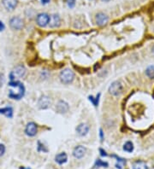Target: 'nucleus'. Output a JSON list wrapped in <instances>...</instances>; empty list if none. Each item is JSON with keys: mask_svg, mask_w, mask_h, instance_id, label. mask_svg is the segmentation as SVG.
<instances>
[{"mask_svg": "<svg viewBox=\"0 0 154 169\" xmlns=\"http://www.w3.org/2000/svg\"><path fill=\"white\" fill-rule=\"evenodd\" d=\"M24 85L18 81L11 80L9 83V97L12 99H21L24 96Z\"/></svg>", "mask_w": 154, "mask_h": 169, "instance_id": "nucleus-1", "label": "nucleus"}, {"mask_svg": "<svg viewBox=\"0 0 154 169\" xmlns=\"http://www.w3.org/2000/svg\"><path fill=\"white\" fill-rule=\"evenodd\" d=\"M60 80L62 81L63 84H70L75 79V74L74 72L70 68H66V69H63L60 73Z\"/></svg>", "mask_w": 154, "mask_h": 169, "instance_id": "nucleus-2", "label": "nucleus"}, {"mask_svg": "<svg viewBox=\"0 0 154 169\" xmlns=\"http://www.w3.org/2000/svg\"><path fill=\"white\" fill-rule=\"evenodd\" d=\"M26 74V68L23 65H18L11 71L10 77L11 80H15L16 79H21Z\"/></svg>", "mask_w": 154, "mask_h": 169, "instance_id": "nucleus-3", "label": "nucleus"}, {"mask_svg": "<svg viewBox=\"0 0 154 169\" xmlns=\"http://www.w3.org/2000/svg\"><path fill=\"white\" fill-rule=\"evenodd\" d=\"M122 84L119 81H115L112 84H110V88H109V92L110 94L113 96H119L122 92Z\"/></svg>", "mask_w": 154, "mask_h": 169, "instance_id": "nucleus-4", "label": "nucleus"}, {"mask_svg": "<svg viewBox=\"0 0 154 169\" xmlns=\"http://www.w3.org/2000/svg\"><path fill=\"white\" fill-rule=\"evenodd\" d=\"M50 22V16L45 14V13H41L37 15L36 22L38 24V26H40L41 27H45L49 24Z\"/></svg>", "mask_w": 154, "mask_h": 169, "instance_id": "nucleus-5", "label": "nucleus"}, {"mask_svg": "<svg viewBox=\"0 0 154 169\" xmlns=\"http://www.w3.org/2000/svg\"><path fill=\"white\" fill-rule=\"evenodd\" d=\"M10 25L12 29L20 30L23 27V21L19 17H13L10 21Z\"/></svg>", "mask_w": 154, "mask_h": 169, "instance_id": "nucleus-6", "label": "nucleus"}, {"mask_svg": "<svg viewBox=\"0 0 154 169\" xmlns=\"http://www.w3.org/2000/svg\"><path fill=\"white\" fill-rule=\"evenodd\" d=\"M51 105V99L47 96H42L38 101V106L41 109H45Z\"/></svg>", "mask_w": 154, "mask_h": 169, "instance_id": "nucleus-7", "label": "nucleus"}, {"mask_svg": "<svg viewBox=\"0 0 154 169\" xmlns=\"http://www.w3.org/2000/svg\"><path fill=\"white\" fill-rule=\"evenodd\" d=\"M37 131H38L37 125L34 122H29V123L27 125V126H26L25 132L28 136L33 137L34 135H36Z\"/></svg>", "mask_w": 154, "mask_h": 169, "instance_id": "nucleus-8", "label": "nucleus"}, {"mask_svg": "<svg viewBox=\"0 0 154 169\" xmlns=\"http://www.w3.org/2000/svg\"><path fill=\"white\" fill-rule=\"evenodd\" d=\"M108 21H109V17L105 13L100 12V13H98L96 15V23H97L98 26L102 27L106 25Z\"/></svg>", "mask_w": 154, "mask_h": 169, "instance_id": "nucleus-9", "label": "nucleus"}, {"mask_svg": "<svg viewBox=\"0 0 154 169\" xmlns=\"http://www.w3.org/2000/svg\"><path fill=\"white\" fill-rule=\"evenodd\" d=\"M50 27L51 28H55V27H58L61 24V19L60 16L57 14H53L50 16V22H49Z\"/></svg>", "mask_w": 154, "mask_h": 169, "instance_id": "nucleus-10", "label": "nucleus"}, {"mask_svg": "<svg viewBox=\"0 0 154 169\" xmlns=\"http://www.w3.org/2000/svg\"><path fill=\"white\" fill-rule=\"evenodd\" d=\"M85 153H86V149L84 146H81V145L75 147L73 150V155L76 159L82 158L85 155Z\"/></svg>", "mask_w": 154, "mask_h": 169, "instance_id": "nucleus-11", "label": "nucleus"}, {"mask_svg": "<svg viewBox=\"0 0 154 169\" xmlns=\"http://www.w3.org/2000/svg\"><path fill=\"white\" fill-rule=\"evenodd\" d=\"M89 131V126L85 123H81L76 127V132L79 136H86Z\"/></svg>", "mask_w": 154, "mask_h": 169, "instance_id": "nucleus-12", "label": "nucleus"}, {"mask_svg": "<svg viewBox=\"0 0 154 169\" xmlns=\"http://www.w3.org/2000/svg\"><path fill=\"white\" fill-rule=\"evenodd\" d=\"M4 6L8 10H15L17 5V0H3Z\"/></svg>", "mask_w": 154, "mask_h": 169, "instance_id": "nucleus-13", "label": "nucleus"}, {"mask_svg": "<svg viewBox=\"0 0 154 169\" xmlns=\"http://www.w3.org/2000/svg\"><path fill=\"white\" fill-rule=\"evenodd\" d=\"M56 109L59 113H66L67 111L69 110V104L64 101H59L58 103L57 104Z\"/></svg>", "mask_w": 154, "mask_h": 169, "instance_id": "nucleus-14", "label": "nucleus"}, {"mask_svg": "<svg viewBox=\"0 0 154 169\" xmlns=\"http://www.w3.org/2000/svg\"><path fill=\"white\" fill-rule=\"evenodd\" d=\"M55 161L57 163H58L60 165L64 164V163L68 161V155H67L66 153H64V152L59 153V154H58L56 155Z\"/></svg>", "mask_w": 154, "mask_h": 169, "instance_id": "nucleus-15", "label": "nucleus"}, {"mask_svg": "<svg viewBox=\"0 0 154 169\" xmlns=\"http://www.w3.org/2000/svg\"><path fill=\"white\" fill-rule=\"evenodd\" d=\"M0 114H4L6 117L11 118L13 116V109L11 107H6V108H3L0 109Z\"/></svg>", "mask_w": 154, "mask_h": 169, "instance_id": "nucleus-16", "label": "nucleus"}, {"mask_svg": "<svg viewBox=\"0 0 154 169\" xmlns=\"http://www.w3.org/2000/svg\"><path fill=\"white\" fill-rule=\"evenodd\" d=\"M132 169H148V167L143 161H137L133 164Z\"/></svg>", "mask_w": 154, "mask_h": 169, "instance_id": "nucleus-17", "label": "nucleus"}, {"mask_svg": "<svg viewBox=\"0 0 154 169\" xmlns=\"http://www.w3.org/2000/svg\"><path fill=\"white\" fill-rule=\"evenodd\" d=\"M123 150H125L126 152H128V153H131L134 150V144H133L132 142L130 141H128L124 143L123 145Z\"/></svg>", "mask_w": 154, "mask_h": 169, "instance_id": "nucleus-18", "label": "nucleus"}, {"mask_svg": "<svg viewBox=\"0 0 154 169\" xmlns=\"http://www.w3.org/2000/svg\"><path fill=\"white\" fill-rule=\"evenodd\" d=\"M146 74L150 79H154V66L148 67L146 70Z\"/></svg>", "mask_w": 154, "mask_h": 169, "instance_id": "nucleus-19", "label": "nucleus"}, {"mask_svg": "<svg viewBox=\"0 0 154 169\" xmlns=\"http://www.w3.org/2000/svg\"><path fill=\"white\" fill-rule=\"evenodd\" d=\"M96 167H108V163L107 162H103L102 160H98L96 162Z\"/></svg>", "mask_w": 154, "mask_h": 169, "instance_id": "nucleus-20", "label": "nucleus"}, {"mask_svg": "<svg viewBox=\"0 0 154 169\" xmlns=\"http://www.w3.org/2000/svg\"><path fill=\"white\" fill-rule=\"evenodd\" d=\"M99 96H97V97H96L95 99L93 98V97H89V99H90V101H92V104L94 105V106H97L98 105V103H99Z\"/></svg>", "mask_w": 154, "mask_h": 169, "instance_id": "nucleus-21", "label": "nucleus"}, {"mask_svg": "<svg viewBox=\"0 0 154 169\" xmlns=\"http://www.w3.org/2000/svg\"><path fill=\"white\" fill-rule=\"evenodd\" d=\"M66 3L70 8H74L75 5V0H66Z\"/></svg>", "mask_w": 154, "mask_h": 169, "instance_id": "nucleus-22", "label": "nucleus"}, {"mask_svg": "<svg viewBox=\"0 0 154 169\" xmlns=\"http://www.w3.org/2000/svg\"><path fill=\"white\" fill-rule=\"evenodd\" d=\"M5 152V146L4 144H0V156H2Z\"/></svg>", "mask_w": 154, "mask_h": 169, "instance_id": "nucleus-23", "label": "nucleus"}, {"mask_svg": "<svg viewBox=\"0 0 154 169\" xmlns=\"http://www.w3.org/2000/svg\"><path fill=\"white\" fill-rule=\"evenodd\" d=\"M4 74H0V87L4 84Z\"/></svg>", "mask_w": 154, "mask_h": 169, "instance_id": "nucleus-24", "label": "nucleus"}, {"mask_svg": "<svg viewBox=\"0 0 154 169\" xmlns=\"http://www.w3.org/2000/svg\"><path fill=\"white\" fill-rule=\"evenodd\" d=\"M4 25L3 22L0 21V32H2V31H4Z\"/></svg>", "mask_w": 154, "mask_h": 169, "instance_id": "nucleus-25", "label": "nucleus"}, {"mask_svg": "<svg viewBox=\"0 0 154 169\" xmlns=\"http://www.w3.org/2000/svg\"><path fill=\"white\" fill-rule=\"evenodd\" d=\"M100 152H101V155H102V156H106L107 155L106 152L104 150H102V149H100Z\"/></svg>", "mask_w": 154, "mask_h": 169, "instance_id": "nucleus-26", "label": "nucleus"}, {"mask_svg": "<svg viewBox=\"0 0 154 169\" xmlns=\"http://www.w3.org/2000/svg\"><path fill=\"white\" fill-rule=\"evenodd\" d=\"M50 1H51V0H41V3H42V4H48Z\"/></svg>", "mask_w": 154, "mask_h": 169, "instance_id": "nucleus-27", "label": "nucleus"}, {"mask_svg": "<svg viewBox=\"0 0 154 169\" xmlns=\"http://www.w3.org/2000/svg\"><path fill=\"white\" fill-rule=\"evenodd\" d=\"M104 2H108V1H110V0H102Z\"/></svg>", "mask_w": 154, "mask_h": 169, "instance_id": "nucleus-28", "label": "nucleus"}]
</instances>
